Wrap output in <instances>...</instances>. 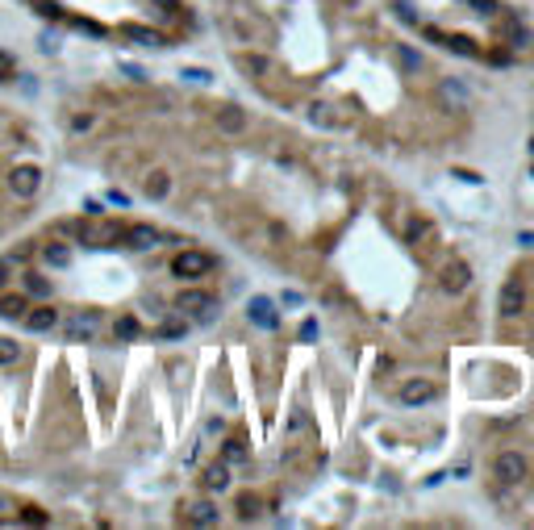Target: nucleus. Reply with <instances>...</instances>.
I'll return each instance as SVG.
<instances>
[{"label": "nucleus", "instance_id": "nucleus-43", "mask_svg": "<svg viewBox=\"0 0 534 530\" xmlns=\"http://www.w3.org/2000/svg\"><path fill=\"white\" fill-rule=\"evenodd\" d=\"M8 76H13V59H8V54H4V50H0V84H4V80H8Z\"/></svg>", "mask_w": 534, "mask_h": 530}, {"label": "nucleus", "instance_id": "nucleus-2", "mask_svg": "<svg viewBox=\"0 0 534 530\" xmlns=\"http://www.w3.org/2000/svg\"><path fill=\"white\" fill-rule=\"evenodd\" d=\"M76 238H80L84 247H113L117 238H126V225H113V221L92 218L88 225H84V221L76 225Z\"/></svg>", "mask_w": 534, "mask_h": 530}, {"label": "nucleus", "instance_id": "nucleus-45", "mask_svg": "<svg viewBox=\"0 0 534 530\" xmlns=\"http://www.w3.org/2000/svg\"><path fill=\"white\" fill-rule=\"evenodd\" d=\"M222 430H225L222 418H209V422H205V435H222Z\"/></svg>", "mask_w": 534, "mask_h": 530}, {"label": "nucleus", "instance_id": "nucleus-23", "mask_svg": "<svg viewBox=\"0 0 534 530\" xmlns=\"http://www.w3.org/2000/svg\"><path fill=\"white\" fill-rule=\"evenodd\" d=\"M121 38H130L138 46H167L159 30H146V25H121Z\"/></svg>", "mask_w": 534, "mask_h": 530}, {"label": "nucleus", "instance_id": "nucleus-24", "mask_svg": "<svg viewBox=\"0 0 534 530\" xmlns=\"http://www.w3.org/2000/svg\"><path fill=\"white\" fill-rule=\"evenodd\" d=\"M146 196L150 201H167L172 196V172H150L146 176Z\"/></svg>", "mask_w": 534, "mask_h": 530}, {"label": "nucleus", "instance_id": "nucleus-30", "mask_svg": "<svg viewBox=\"0 0 534 530\" xmlns=\"http://www.w3.org/2000/svg\"><path fill=\"white\" fill-rule=\"evenodd\" d=\"M509 46H514V50H530L534 46L530 30H526V25H509Z\"/></svg>", "mask_w": 534, "mask_h": 530}, {"label": "nucleus", "instance_id": "nucleus-4", "mask_svg": "<svg viewBox=\"0 0 534 530\" xmlns=\"http://www.w3.org/2000/svg\"><path fill=\"white\" fill-rule=\"evenodd\" d=\"M422 34H426L430 42H439L443 50H455V54H463V59H480V46H476V38H468V34H446L439 25H422Z\"/></svg>", "mask_w": 534, "mask_h": 530}, {"label": "nucleus", "instance_id": "nucleus-14", "mask_svg": "<svg viewBox=\"0 0 534 530\" xmlns=\"http://www.w3.org/2000/svg\"><path fill=\"white\" fill-rule=\"evenodd\" d=\"M126 242H130L134 251H155L163 242V234L155 225H126Z\"/></svg>", "mask_w": 534, "mask_h": 530}, {"label": "nucleus", "instance_id": "nucleus-35", "mask_svg": "<svg viewBox=\"0 0 534 530\" xmlns=\"http://www.w3.org/2000/svg\"><path fill=\"white\" fill-rule=\"evenodd\" d=\"M397 17H400V21H409V25H422V17H417V13H413L405 0H397Z\"/></svg>", "mask_w": 534, "mask_h": 530}, {"label": "nucleus", "instance_id": "nucleus-16", "mask_svg": "<svg viewBox=\"0 0 534 530\" xmlns=\"http://www.w3.org/2000/svg\"><path fill=\"white\" fill-rule=\"evenodd\" d=\"M25 330H34V334H46V330H54L59 326V310H50V305H38V310H25Z\"/></svg>", "mask_w": 534, "mask_h": 530}, {"label": "nucleus", "instance_id": "nucleus-6", "mask_svg": "<svg viewBox=\"0 0 534 530\" xmlns=\"http://www.w3.org/2000/svg\"><path fill=\"white\" fill-rule=\"evenodd\" d=\"M492 476H497L501 485H522V476H526V459H522L518 451H501V455L492 459Z\"/></svg>", "mask_w": 534, "mask_h": 530}, {"label": "nucleus", "instance_id": "nucleus-17", "mask_svg": "<svg viewBox=\"0 0 534 530\" xmlns=\"http://www.w3.org/2000/svg\"><path fill=\"white\" fill-rule=\"evenodd\" d=\"M405 242L409 247H430L434 242V225L426 218H409V225H405Z\"/></svg>", "mask_w": 534, "mask_h": 530}, {"label": "nucleus", "instance_id": "nucleus-3", "mask_svg": "<svg viewBox=\"0 0 534 530\" xmlns=\"http://www.w3.org/2000/svg\"><path fill=\"white\" fill-rule=\"evenodd\" d=\"M172 271H176L179 280H205L213 271V255H205L196 247H184L176 259H172Z\"/></svg>", "mask_w": 534, "mask_h": 530}, {"label": "nucleus", "instance_id": "nucleus-41", "mask_svg": "<svg viewBox=\"0 0 534 530\" xmlns=\"http://www.w3.org/2000/svg\"><path fill=\"white\" fill-rule=\"evenodd\" d=\"M109 205H117V209H126V205H130V196H126L121 188H109Z\"/></svg>", "mask_w": 534, "mask_h": 530}, {"label": "nucleus", "instance_id": "nucleus-9", "mask_svg": "<svg viewBox=\"0 0 534 530\" xmlns=\"http://www.w3.org/2000/svg\"><path fill=\"white\" fill-rule=\"evenodd\" d=\"M522 305H526V288H522V280H505V284H501V297H497L501 317H505V322H514V317L522 313Z\"/></svg>", "mask_w": 534, "mask_h": 530}, {"label": "nucleus", "instance_id": "nucleus-39", "mask_svg": "<svg viewBox=\"0 0 534 530\" xmlns=\"http://www.w3.org/2000/svg\"><path fill=\"white\" fill-rule=\"evenodd\" d=\"M313 338H317V322L305 317V322H301V343H313Z\"/></svg>", "mask_w": 534, "mask_h": 530}, {"label": "nucleus", "instance_id": "nucleus-52", "mask_svg": "<svg viewBox=\"0 0 534 530\" xmlns=\"http://www.w3.org/2000/svg\"><path fill=\"white\" fill-rule=\"evenodd\" d=\"M530 155H534V138H530Z\"/></svg>", "mask_w": 534, "mask_h": 530}, {"label": "nucleus", "instance_id": "nucleus-13", "mask_svg": "<svg viewBox=\"0 0 534 530\" xmlns=\"http://www.w3.org/2000/svg\"><path fill=\"white\" fill-rule=\"evenodd\" d=\"M230 481H234V476H230V464H225V459H213V464L201 472V488H205V493H225Z\"/></svg>", "mask_w": 534, "mask_h": 530}, {"label": "nucleus", "instance_id": "nucleus-8", "mask_svg": "<svg viewBox=\"0 0 534 530\" xmlns=\"http://www.w3.org/2000/svg\"><path fill=\"white\" fill-rule=\"evenodd\" d=\"M247 322L259 326V330H275V326H280L275 301H271V297H251V301H247Z\"/></svg>", "mask_w": 534, "mask_h": 530}, {"label": "nucleus", "instance_id": "nucleus-20", "mask_svg": "<svg viewBox=\"0 0 534 530\" xmlns=\"http://www.w3.org/2000/svg\"><path fill=\"white\" fill-rule=\"evenodd\" d=\"M25 310H30V297H25V293H8V297H0V317H4V322H21Z\"/></svg>", "mask_w": 534, "mask_h": 530}, {"label": "nucleus", "instance_id": "nucleus-37", "mask_svg": "<svg viewBox=\"0 0 534 530\" xmlns=\"http://www.w3.org/2000/svg\"><path fill=\"white\" fill-rule=\"evenodd\" d=\"M301 301H305V297H301L297 288H288V293H280V305H288V310H297Z\"/></svg>", "mask_w": 534, "mask_h": 530}, {"label": "nucleus", "instance_id": "nucleus-49", "mask_svg": "<svg viewBox=\"0 0 534 530\" xmlns=\"http://www.w3.org/2000/svg\"><path fill=\"white\" fill-rule=\"evenodd\" d=\"M126 76H130V80H138V84L146 80V71H142V67H134V63H130V67H126Z\"/></svg>", "mask_w": 534, "mask_h": 530}, {"label": "nucleus", "instance_id": "nucleus-1", "mask_svg": "<svg viewBox=\"0 0 534 530\" xmlns=\"http://www.w3.org/2000/svg\"><path fill=\"white\" fill-rule=\"evenodd\" d=\"M176 310L184 317H196V322H213L218 317V297L205 293V288H184L176 297Z\"/></svg>", "mask_w": 534, "mask_h": 530}, {"label": "nucleus", "instance_id": "nucleus-15", "mask_svg": "<svg viewBox=\"0 0 534 530\" xmlns=\"http://www.w3.org/2000/svg\"><path fill=\"white\" fill-rule=\"evenodd\" d=\"M184 522H188V526H218V522H222V514H218V505H213V501H196V505H188V510H184Z\"/></svg>", "mask_w": 534, "mask_h": 530}, {"label": "nucleus", "instance_id": "nucleus-27", "mask_svg": "<svg viewBox=\"0 0 534 530\" xmlns=\"http://www.w3.org/2000/svg\"><path fill=\"white\" fill-rule=\"evenodd\" d=\"M25 297H50V280L46 276H38V271H25Z\"/></svg>", "mask_w": 534, "mask_h": 530}, {"label": "nucleus", "instance_id": "nucleus-22", "mask_svg": "<svg viewBox=\"0 0 534 530\" xmlns=\"http://www.w3.org/2000/svg\"><path fill=\"white\" fill-rule=\"evenodd\" d=\"M439 96H443L446 105H455V109H468V105H472V92L463 88L459 80H443V84H439Z\"/></svg>", "mask_w": 534, "mask_h": 530}, {"label": "nucleus", "instance_id": "nucleus-50", "mask_svg": "<svg viewBox=\"0 0 534 530\" xmlns=\"http://www.w3.org/2000/svg\"><path fill=\"white\" fill-rule=\"evenodd\" d=\"M155 4H159L163 13H176V0H155Z\"/></svg>", "mask_w": 534, "mask_h": 530}, {"label": "nucleus", "instance_id": "nucleus-34", "mask_svg": "<svg viewBox=\"0 0 534 530\" xmlns=\"http://www.w3.org/2000/svg\"><path fill=\"white\" fill-rule=\"evenodd\" d=\"M21 522H25V526H46L50 518H46L42 510H21Z\"/></svg>", "mask_w": 534, "mask_h": 530}, {"label": "nucleus", "instance_id": "nucleus-19", "mask_svg": "<svg viewBox=\"0 0 534 530\" xmlns=\"http://www.w3.org/2000/svg\"><path fill=\"white\" fill-rule=\"evenodd\" d=\"M393 59H397V67L405 76H417V71H422V54H417L409 42H393Z\"/></svg>", "mask_w": 534, "mask_h": 530}, {"label": "nucleus", "instance_id": "nucleus-26", "mask_svg": "<svg viewBox=\"0 0 534 530\" xmlns=\"http://www.w3.org/2000/svg\"><path fill=\"white\" fill-rule=\"evenodd\" d=\"M305 430H309V409H301V405H297V409L288 413V422H284V435H288V439H297V435H305Z\"/></svg>", "mask_w": 534, "mask_h": 530}, {"label": "nucleus", "instance_id": "nucleus-11", "mask_svg": "<svg viewBox=\"0 0 534 530\" xmlns=\"http://www.w3.org/2000/svg\"><path fill=\"white\" fill-rule=\"evenodd\" d=\"M309 122H313V126H321V130H343V126H347L343 109H338V105H330V100H313V105H309Z\"/></svg>", "mask_w": 534, "mask_h": 530}, {"label": "nucleus", "instance_id": "nucleus-10", "mask_svg": "<svg viewBox=\"0 0 534 530\" xmlns=\"http://www.w3.org/2000/svg\"><path fill=\"white\" fill-rule=\"evenodd\" d=\"M439 397V384L434 380H405L400 384V405H409V409H417V405H430V401Z\"/></svg>", "mask_w": 534, "mask_h": 530}, {"label": "nucleus", "instance_id": "nucleus-40", "mask_svg": "<svg viewBox=\"0 0 534 530\" xmlns=\"http://www.w3.org/2000/svg\"><path fill=\"white\" fill-rule=\"evenodd\" d=\"M451 176L463 179V184H480V179H485V176H476V172H468V167H451Z\"/></svg>", "mask_w": 534, "mask_h": 530}, {"label": "nucleus", "instance_id": "nucleus-7", "mask_svg": "<svg viewBox=\"0 0 534 530\" xmlns=\"http://www.w3.org/2000/svg\"><path fill=\"white\" fill-rule=\"evenodd\" d=\"M468 284H472V267L463 264V259H451V264L439 271V288H443L446 297H459Z\"/></svg>", "mask_w": 534, "mask_h": 530}, {"label": "nucleus", "instance_id": "nucleus-42", "mask_svg": "<svg viewBox=\"0 0 534 530\" xmlns=\"http://www.w3.org/2000/svg\"><path fill=\"white\" fill-rule=\"evenodd\" d=\"M159 338H184V326H179V322L163 326V330H159Z\"/></svg>", "mask_w": 534, "mask_h": 530}, {"label": "nucleus", "instance_id": "nucleus-18", "mask_svg": "<svg viewBox=\"0 0 534 530\" xmlns=\"http://www.w3.org/2000/svg\"><path fill=\"white\" fill-rule=\"evenodd\" d=\"M213 122H218V130H222V134H242V130H247V113H242L238 105L218 109V117H213Z\"/></svg>", "mask_w": 534, "mask_h": 530}, {"label": "nucleus", "instance_id": "nucleus-38", "mask_svg": "<svg viewBox=\"0 0 534 530\" xmlns=\"http://www.w3.org/2000/svg\"><path fill=\"white\" fill-rule=\"evenodd\" d=\"M71 130H76V134L92 130V113H76V117H71Z\"/></svg>", "mask_w": 534, "mask_h": 530}, {"label": "nucleus", "instance_id": "nucleus-44", "mask_svg": "<svg viewBox=\"0 0 534 530\" xmlns=\"http://www.w3.org/2000/svg\"><path fill=\"white\" fill-rule=\"evenodd\" d=\"M518 247H522V251H534V230H522V234H518Z\"/></svg>", "mask_w": 534, "mask_h": 530}, {"label": "nucleus", "instance_id": "nucleus-31", "mask_svg": "<svg viewBox=\"0 0 534 530\" xmlns=\"http://www.w3.org/2000/svg\"><path fill=\"white\" fill-rule=\"evenodd\" d=\"M238 518H242V522H255V518H259V497H242V501H238Z\"/></svg>", "mask_w": 534, "mask_h": 530}, {"label": "nucleus", "instance_id": "nucleus-5", "mask_svg": "<svg viewBox=\"0 0 534 530\" xmlns=\"http://www.w3.org/2000/svg\"><path fill=\"white\" fill-rule=\"evenodd\" d=\"M8 188H13L17 201L38 196V188H42V167H34V163H17V167L8 172Z\"/></svg>", "mask_w": 534, "mask_h": 530}, {"label": "nucleus", "instance_id": "nucleus-29", "mask_svg": "<svg viewBox=\"0 0 534 530\" xmlns=\"http://www.w3.org/2000/svg\"><path fill=\"white\" fill-rule=\"evenodd\" d=\"M138 330H142V326H138V317H130V313L113 322V334H117L121 343H134V338H138Z\"/></svg>", "mask_w": 534, "mask_h": 530}, {"label": "nucleus", "instance_id": "nucleus-47", "mask_svg": "<svg viewBox=\"0 0 534 530\" xmlns=\"http://www.w3.org/2000/svg\"><path fill=\"white\" fill-rule=\"evenodd\" d=\"M13 510H17V505H13V501H8V497H4V493H0V522H4V518H8V514H13Z\"/></svg>", "mask_w": 534, "mask_h": 530}, {"label": "nucleus", "instance_id": "nucleus-33", "mask_svg": "<svg viewBox=\"0 0 534 530\" xmlns=\"http://www.w3.org/2000/svg\"><path fill=\"white\" fill-rule=\"evenodd\" d=\"M17 355H21V347L13 338H0V363H17Z\"/></svg>", "mask_w": 534, "mask_h": 530}, {"label": "nucleus", "instance_id": "nucleus-51", "mask_svg": "<svg viewBox=\"0 0 534 530\" xmlns=\"http://www.w3.org/2000/svg\"><path fill=\"white\" fill-rule=\"evenodd\" d=\"M0 288H4V271H0Z\"/></svg>", "mask_w": 534, "mask_h": 530}, {"label": "nucleus", "instance_id": "nucleus-12", "mask_svg": "<svg viewBox=\"0 0 534 530\" xmlns=\"http://www.w3.org/2000/svg\"><path fill=\"white\" fill-rule=\"evenodd\" d=\"M96 326H100V317L88 310V313H76V317H67L63 334H67V343H88L92 334H96Z\"/></svg>", "mask_w": 534, "mask_h": 530}, {"label": "nucleus", "instance_id": "nucleus-25", "mask_svg": "<svg viewBox=\"0 0 534 530\" xmlns=\"http://www.w3.org/2000/svg\"><path fill=\"white\" fill-rule=\"evenodd\" d=\"M222 459L225 464H242V459H251V451H247V442L238 439V435H230L222 442Z\"/></svg>", "mask_w": 534, "mask_h": 530}, {"label": "nucleus", "instance_id": "nucleus-48", "mask_svg": "<svg viewBox=\"0 0 534 530\" xmlns=\"http://www.w3.org/2000/svg\"><path fill=\"white\" fill-rule=\"evenodd\" d=\"M84 213H88V218H100L105 209H100V201H84Z\"/></svg>", "mask_w": 534, "mask_h": 530}, {"label": "nucleus", "instance_id": "nucleus-21", "mask_svg": "<svg viewBox=\"0 0 534 530\" xmlns=\"http://www.w3.org/2000/svg\"><path fill=\"white\" fill-rule=\"evenodd\" d=\"M42 264H50L54 271L71 267V247H67V242H54V238H50V242L42 247Z\"/></svg>", "mask_w": 534, "mask_h": 530}, {"label": "nucleus", "instance_id": "nucleus-53", "mask_svg": "<svg viewBox=\"0 0 534 530\" xmlns=\"http://www.w3.org/2000/svg\"><path fill=\"white\" fill-rule=\"evenodd\" d=\"M530 176H534V167H530Z\"/></svg>", "mask_w": 534, "mask_h": 530}, {"label": "nucleus", "instance_id": "nucleus-36", "mask_svg": "<svg viewBox=\"0 0 534 530\" xmlns=\"http://www.w3.org/2000/svg\"><path fill=\"white\" fill-rule=\"evenodd\" d=\"M301 455H305V451H301V442H292V447L280 455V464H288V468H292V464H301Z\"/></svg>", "mask_w": 534, "mask_h": 530}, {"label": "nucleus", "instance_id": "nucleus-32", "mask_svg": "<svg viewBox=\"0 0 534 530\" xmlns=\"http://www.w3.org/2000/svg\"><path fill=\"white\" fill-rule=\"evenodd\" d=\"M242 67H247V71H255V76H263V71H271V59H267V54H247V59H242Z\"/></svg>", "mask_w": 534, "mask_h": 530}, {"label": "nucleus", "instance_id": "nucleus-28", "mask_svg": "<svg viewBox=\"0 0 534 530\" xmlns=\"http://www.w3.org/2000/svg\"><path fill=\"white\" fill-rule=\"evenodd\" d=\"M179 80L192 84V88H209V84H213V71H205V67H184Z\"/></svg>", "mask_w": 534, "mask_h": 530}, {"label": "nucleus", "instance_id": "nucleus-46", "mask_svg": "<svg viewBox=\"0 0 534 530\" xmlns=\"http://www.w3.org/2000/svg\"><path fill=\"white\" fill-rule=\"evenodd\" d=\"M38 46L50 54V50H59V38H54V34H42V38H38Z\"/></svg>", "mask_w": 534, "mask_h": 530}]
</instances>
